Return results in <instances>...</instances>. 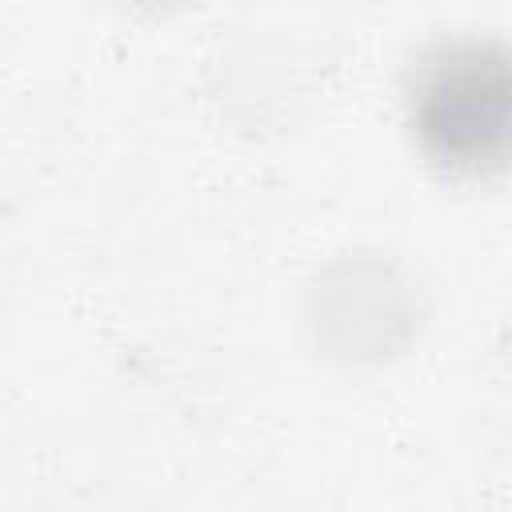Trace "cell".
Segmentation results:
<instances>
[{
    "label": "cell",
    "mask_w": 512,
    "mask_h": 512,
    "mask_svg": "<svg viewBox=\"0 0 512 512\" xmlns=\"http://www.w3.org/2000/svg\"><path fill=\"white\" fill-rule=\"evenodd\" d=\"M404 124L452 180L512 172V44L464 32L420 48L404 68Z\"/></svg>",
    "instance_id": "6da1fadb"
}]
</instances>
